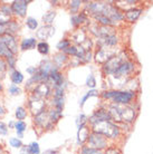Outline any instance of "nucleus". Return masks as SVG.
I'll list each match as a JSON object with an SVG mask.
<instances>
[{"label": "nucleus", "mask_w": 153, "mask_h": 154, "mask_svg": "<svg viewBox=\"0 0 153 154\" xmlns=\"http://www.w3.org/2000/svg\"><path fill=\"white\" fill-rule=\"evenodd\" d=\"M15 128H16V131H17L18 136H19V137H23V131L26 130V124H25V122H23V121H19V122H17V123L15 124Z\"/></svg>", "instance_id": "22"}, {"label": "nucleus", "mask_w": 153, "mask_h": 154, "mask_svg": "<svg viewBox=\"0 0 153 154\" xmlns=\"http://www.w3.org/2000/svg\"><path fill=\"white\" fill-rule=\"evenodd\" d=\"M8 60V65H9V67H14V66H15V58L14 57H11V58H8L7 59Z\"/></svg>", "instance_id": "43"}, {"label": "nucleus", "mask_w": 153, "mask_h": 154, "mask_svg": "<svg viewBox=\"0 0 153 154\" xmlns=\"http://www.w3.org/2000/svg\"><path fill=\"white\" fill-rule=\"evenodd\" d=\"M0 42H2L8 49L11 51V54L17 53V42L16 39L9 34H5V35L0 36Z\"/></svg>", "instance_id": "5"}, {"label": "nucleus", "mask_w": 153, "mask_h": 154, "mask_svg": "<svg viewBox=\"0 0 153 154\" xmlns=\"http://www.w3.org/2000/svg\"><path fill=\"white\" fill-rule=\"evenodd\" d=\"M11 81L14 84H20L23 81V75L18 70H14L11 74Z\"/></svg>", "instance_id": "19"}, {"label": "nucleus", "mask_w": 153, "mask_h": 154, "mask_svg": "<svg viewBox=\"0 0 153 154\" xmlns=\"http://www.w3.org/2000/svg\"><path fill=\"white\" fill-rule=\"evenodd\" d=\"M7 131H8V126L4 122H0V134L2 135H6L7 134Z\"/></svg>", "instance_id": "36"}, {"label": "nucleus", "mask_w": 153, "mask_h": 154, "mask_svg": "<svg viewBox=\"0 0 153 154\" xmlns=\"http://www.w3.org/2000/svg\"><path fill=\"white\" fill-rule=\"evenodd\" d=\"M124 62H123V58L121 56H113L106 62V64L104 66V69L106 73H115V70L117 69Z\"/></svg>", "instance_id": "4"}, {"label": "nucleus", "mask_w": 153, "mask_h": 154, "mask_svg": "<svg viewBox=\"0 0 153 154\" xmlns=\"http://www.w3.org/2000/svg\"><path fill=\"white\" fill-rule=\"evenodd\" d=\"M141 12H142L141 9H131V10H129V11H126V14H125V18H126L129 21L133 23V21H135V20L140 17Z\"/></svg>", "instance_id": "18"}, {"label": "nucleus", "mask_w": 153, "mask_h": 154, "mask_svg": "<svg viewBox=\"0 0 153 154\" xmlns=\"http://www.w3.org/2000/svg\"><path fill=\"white\" fill-rule=\"evenodd\" d=\"M55 17H56V12H55V11H49V12H47L46 15H44V17H42V20H44V23H50L54 20V18H55Z\"/></svg>", "instance_id": "25"}, {"label": "nucleus", "mask_w": 153, "mask_h": 154, "mask_svg": "<svg viewBox=\"0 0 153 154\" xmlns=\"http://www.w3.org/2000/svg\"><path fill=\"white\" fill-rule=\"evenodd\" d=\"M112 117L111 115H110V113L105 112L104 109H100L98 112H96L94 115L91 117V119H89V122L92 124H95L97 123V122H104V121H110Z\"/></svg>", "instance_id": "11"}, {"label": "nucleus", "mask_w": 153, "mask_h": 154, "mask_svg": "<svg viewBox=\"0 0 153 154\" xmlns=\"http://www.w3.org/2000/svg\"><path fill=\"white\" fill-rule=\"evenodd\" d=\"M37 49H38V51L40 54L47 55L48 51H49V46H48V44L46 42H42L37 45Z\"/></svg>", "instance_id": "23"}, {"label": "nucleus", "mask_w": 153, "mask_h": 154, "mask_svg": "<svg viewBox=\"0 0 153 154\" xmlns=\"http://www.w3.org/2000/svg\"><path fill=\"white\" fill-rule=\"evenodd\" d=\"M110 115L113 119H116L117 121H126L131 122L134 117V111L129 107H120L116 105H113L110 111Z\"/></svg>", "instance_id": "2"}, {"label": "nucleus", "mask_w": 153, "mask_h": 154, "mask_svg": "<svg viewBox=\"0 0 153 154\" xmlns=\"http://www.w3.org/2000/svg\"><path fill=\"white\" fill-rule=\"evenodd\" d=\"M134 68L133 64L131 62H124L123 64H121L117 69L115 70V76H122V75H125V74H129L131 70Z\"/></svg>", "instance_id": "12"}, {"label": "nucleus", "mask_w": 153, "mask_h": 154, "mask_svg": "<svg viewBox=\"0 0 153 154\" xmlns=\"http://www.w3.org/2000/svg\"><path fill=\"white\" fill-rule=\"evenodd\" d=\"M80 4H82V1H78V0H76V1H72V2H70V10H72V12H76L77 8L80 7Z\"/></svg>", "instance_id": "34"}, {"label": "nucleus", "mask_w": 153, "mask_h": 154, "mask_svg": "<svg viewBox=\"0 0 153 154\" xmlns=\"http://www.w3.org/2000/svg\"><path fill=\"white\" fill-rule=\"evenodd\" d=\"M93 128L96 133L107 136V137H116L119 135V127L114 124L110 123L108 121L97 122V123L93 124Z\"/></svg>", "instance_id": "1"}, {"label": "nucleus", "mask_w": 153, "mask_h": 154, "mask_svg": "<svg viewBox=\"0 0 153 154\" xmlns=\"http://www.w3.org/2000/svg\"><path fill=\"white\" fill-rule=\"evenodd\" d=\"M29 107L34 113H36V115L40 114L42 112H44V108H45V103L42 102L39 97L34 96L29 102Z\"/></svg>", "instance_id": "8"}, {"label": "nucleus", "mask_w": 153, "mask_h": 154, "mask_svg": "<svg viewBox=\"0 0 153 154\" xmlns=\"http://www.w3.org/2000/svg\"><path fill=\"white\" fill-rule=\"evenodd\" d=\"M49 77H50V79L55 83V85H56L57 87H61L64 79H63V76L58 73L56 68H53V69H52V72H50V74H49Z\"/></svg>", "instance_id": "14"}, {"label": "nucleus", "mask_w": 153, "mask_h": 154, "mask_svg": "<svg viewBox=\"0 0 153 154\" xmlns=\"http://www.w3.org/2000/svg\"><path fill=\"white\" fill-rule=\"evenodd\" d=\"M9 143H10V145H11L12 147H16V149L23 146V143H21V141H20L19 139H16V137H12V139H10Z\"/></svg>", "instance_id": "29"}, {"label": "nucleus", "mask_w": 153, "mask_h": 154, "mask_svg": "<svg viewBox=\"0 0 153 154\" xmlns=\"http://www.w3.org/2000/svg\"><path fill=\"white\" fill-rule=\"evenodd\" d=\"M82 154H102V151L93 147H85L82 151Z\"/></svg>", "instance_id": "27"}, {"label": "nucleus", "mask_w": 153, "mask_h": 154, "mask_svg": "<svg viewBox=\"0 0 153 154\" xmlns=\"http://www.w3.org/2000/svg\"><path fill=\"white\" fill-rule=\"evenodd\" d=\"M27 73H29L30 75H34V73H36V68H35V67H30V68H27Z\"/></svg>", "instance_id": "45"}, {"label": "nucleus", "mask_w": 153, "mask_h": 154, "mask_svg": "<svg viewBox=\"0 0 153 154\" xmlns=\"http://www.w3.org/2000/svg\"><path fill=\"white\" fill-rule=\"evenodd\" d=\"M113 54H114V51H112V53H107V50L105 48H102L100 51H97V54H96V60L97 62H105V60H108L110 58L113 57Z\"/></svg>", "instance_id": "15"}, {"label": "nucleus", "mask_w": 153, "mask_h": 154, "mask_svg": "<svg viewBox=\"0 0 153 154\" xmlns=\"http://www.w3.org/2000/svg\"><path fill=\"white\" fill-rule=\"evenodd\" d=\"M29 1H25V0H19V1H14L11 5V10L15 12L16 15L20 16V17H25L27 11V6H28Z\"/></svg>", "instance_id": "6"}, {"label": "nucleus", "mask_w": 153, "mask_h": 154, "mask_svg": "<svg viewBox=\"0 0 153 154\" xmlns=\"http://www.w3.org/2000/svg\"><path fill=\"white\" fill-rule=\"evenodd\" d=\"M9 93H10L11 95H17V94L20 93V89H19V87H17L15 84H11L10 87H9Z\"/></svg>", "instance_id": "33"}, {"label": "nucleus", "mask_w": 153, "mask_h": 154, "mask_svg": "<svg viewBox=\"0 0 153 154\" xmlns=\"http://www.w3.org/2000/svg\"><path fill=\"white\" fill-rule=\"evenodd\" d=\"M6 69H7V66H6V63L0 59V78H4L5 74H6Z\"/></svg>", "instance_id": "32"}, {"label": "nucleus", "mask_w": 153, "mask_h": 154, "mask_svg": "<svg viewBox=\"0 0 153 154\" xmlns=\"http://www.w3.org/2000/svg\"><path fill=\"white\" fill-rule=\"evenodd\" d=\"M0 11H1V12H4L5 15L8 16V17H9V16L11 15L12 10H11V7H8V6H4V7H2V8H1V9H0Z\"/></svg>", "instance_id": "35"}, {"label": "nucleus", "mask_w": 153, "mask_h": 154, "mask_svg": "<svg viewBox=\"0 0 153 154\" xmlns=\"http://www.w3.org/2000/svg\"><path fill=\"white\" fill-rule=\"evenodd\" d=\"M44 154H58V152L57 151H54V150H48V151H46Z\"/></svg>", "instance_id": "46"}, {"label": "nucleus", "mask_w": 153, "mask_h": 154, "mask_svg": "<svg viewBox=\"0 0 153 154\" xmlns=\"http://www.w3.org/2000/svg\"><path fill=\"white\" fill-rule=\"evenodd\" d=\"M27 116V112H26V109L23 107H18L17 109H16V117L18 119H23L25 117Z\"/></svg>", "instance_id": "26"}, {"label": "nucleus", "mask_w": 153, "mask_h": 154, "mask_svg": "<svg viewBox=\"0 0 153 154\" xmlns=\"http://www.w3.org/2000/svg\"><path fill=\"white\" fill-rule=\"evenodd\" d=\"M95 95H97V92H96L95 89H93V91H91V92H88L87 94L83 97V100H82V102H80V106H83V105H84V103L86 102L87 98H89L91 96H95Z\"/></svg>", "instance_id": "31"}, {"label": "nucleus", "mask_w": 153, "mask_h": 154, "mask_svg": "<svg viewBox=\"0 0 153 154\" xmlns=\"http://www.w3.org/2000/svg\"><path fill=\"white\" fill-rule=\"evenodd\" d=\"M88 130L86 128L85 125H82V126L78 127V133H77V137H78V143H84L86 140H88Z\"/></svg>", "instance_id": "16"}, {"label": "nucleus", "mask_w": 153, "mask_h": 154, "mask_svg": "<svg viewBox=\"0 0 153 154\" xmlns=\"http://www.w3.org/2000/svg\"><path fill=\"white\" fill-rule=\"evenodd\" d=\"M116 94H117V92L116 91H113V92H106L103 94L104 97H106V98H110V97H113L114 98L115 96H116Z\"/></svg>", "instance_id": "41"}, {"label": "nucleus", "mask_w": 153, "mask_h": 154, "mask_svg": "<svg viewBox=\"0 0 153 154\" xmlns=\"http://www.w3.org/2000/svg\"><path fill=\"white\" fill-rule=\"evenodd\" d=\"M88 143L91 144V146L93 149H103V147L106 146V137L102 134H98V133H92V134L88 136Z\"/></svg>", "instance_id": "3"}, {"label": "nucleus", "mask_w": 153, "mask_h": 154, "mask_svg": "<svg viewBox=\"0 0 153 154\" xmlns=\"http://www.w3.org/2000/svg\"><path fill=\"white\" fill-rule=\"evenodd\" d=\"M68 47H69V42L68 40H66V39L61 40V42H59L57 44V48L59 50H65V49H67Z\"/></svg>", "instance_id": "30"}, {"label": "nucleus", "mask_w": 153, "mask_h": 154, "mask_svg": "<svg viewBox=\"0 0 153 154\" xmlns=\"http://www.w3.org/2000/svg\"><path fill=\"white\" fill-rule=\"evenodd\" d=\"M133 96L134 94L132 92H117L113 100L117 104H127L129 102L132 100Z\"/></svg>", "instance_id": "9"}, {"label": "nucleus", "mask_w": 153, "mask_h": 154, "mask_svg": "<svg viewBox=\"0 0 153 154\" xmlns=\"http://www.w3.org/2000/svg\"><path fill=\"white\" fill-rule=\"evenodd\" d=\"M96 84V82H95V78H94V76L93 75H89L87 78V85L89 86V87H94Z\"/></svg>", "instance_id": "37"}, {"label": "nucleus", "mask_w": 153, "mask_h": 154, "mask_svg": "<svg viewBox=\"0 0 153 154\" xmlns=\"http://www.w3.org/2000/svg\"><path fill=\"white\" fill-rule=\"evenodd\" d=\"M9 23V17L5 15L4 12L0 11V23Z\"/></svg>", "instance_id": "40"}, {"label": "nucleus", "mask_w": 153, "mask_h": 154, "mask_svg": "<svg viewBox=\"0 0 153 154\" xmlns=\"http://www.w3.org/2000/svg\"><path fill=\"white\" fill-rule=\"evenodd\" d=\"M1 89H2V86H1V84H0V91H1Z\"/></svg>", "instance_id": "47"}, {"label": "nucleus", "mask_w": 153, "mask_h": 154, "mask_svg": "<svg viewBox=\"0 0 153 154\" xmlns=\"http://www.w3.org/2000/svg\"><path fill=\"white\" fill-rule=\"evenodd\" d=\"M19 26L14 21H9L6 23H0V36L5 35V34H9L11 35V32L18 30Z\"/></svg>", "instance_id": "10"}, {"label": "nucleus", "mask_w": 153, "mask_h": 154, "mask_svg": "<svg viewBox=\"0 0 153 154\" xmlns=\"http://www.w3.org/2000/svg\"><path fill=\"white\" fill-rule=\"evenodd\" d=\"M20 154H30V152H29V147L23 146V149H21V151H20Z\"/></svg>", "instance_id": "44"}, {"label": "nucleus", "mask_w": 153, "mask_h": 154, "mask_svg": "<svg viewBox=\"0 0 153 154\" xmlns=\"http://www.w3.org/2000/svg\"><path fill=\"white\" fill-rule=\"evenodd\" d=\"M27 27L29 28V29H31V30H35L36 28L38 27V23H37V20L35 19V18H33V17H29V18H27Z\"/></svg>", "instance_id": "24"}, {"label": "nucleus", "mask_w": 153, "mask_h": 154, "mask_svg": "<svg viewBox=\"0 0 153 154\" xmlns=\"http://www.w3.org/2000/svg\"><path fill=\"white\" fill-rule=\"evenodd\" d=\"M28 147H29V152H30V154H39V145H38V143L33 142Z\"/></svg>", "instance_id": "28"}, {"label": "nucleus", "mask_w": 153, "mask_h": 154, "mask_svg": "<svg viewBox=\"0 0 153 154\" xmlns=\"http://www.w3.org/2000/svg\"><path fill=\"white\" fill-rule=\"evenodd\" d=\"M103 42L107 46H115V45L117 44V38H116V36L112 34V35H108V36H106V37H104Z\"/></svg>", "instance_id": "20"}, {"label": "nucleus", "mask_w": 153, "mask_h": 154, "mask_svg": "<svg viewBox=\"0 0 153 154\" xmlns=\"http://www.w3.org/2000/svg\"><path fill=\"white\" fill-rule=\"evenodd\" d=\"M95 16L96 20H98V23H103V25H105V26H107V25H112V21L111 19L108 18V17H106L105 15H102V14H97V15H94Z\"/></svg>", "instance_id": "21"}, {"label": "nucleus", "mask_w": 153, "mask_h": 154, "mask_svg": "<svg viewBox=\"0 0 153 154\" xmlns=\"http://www.w3.org/2000/svg\"><path fill=\"white\" fill-rule=\"evenodd\" d=\"M54 32H55V28L53 26H50V25H46V26H42V27L39 28L38 30H37L36 36H37L38 39L45 40V39L50 38L54 35Z\"/></svg>", "instance_id": "7"}, {"label": "nucleus", "mask_w": 153, "mask_h": 154, "mask_svg": "<svg viewBox=\"0 0 153 154\" xmlns=\"http://www.w3.org/2000/svg\"><path fill=\"white\" fill-rule=\"evenodd\" d=\"M65 59H66V56H64V55H57L55 57V62L57 63V65H61V63L64 62Z\"/></svg>", "instance_id": "39"}, {"label": "nucleus", "mask_w": 153, "mask_h": 154, "mask_svg": "<svg viewBox=\"0 0 153 154\" xmlns=\"http://www.w3.org/2000/svg\"><path fill=\"white\" fill-rule=\"evenodd\" d=\"M34 93H35V96L42 98V97H45L49 94V87H48L47 84L42 83V84H39L38 86L35 88Z\"/></svg>", "instance_id": "13"}, {"label": "nucleus", "mask_w": 153, "mask_h": 154, "mask_svg": "<svg viewBox=\"0 0 153 154\" xmlns=\"http://www.w3.org/2000/svg\"><path fill=\"white\" fill-rule=\"evenodd\" d=\"M65 53H67V54H69V55H76V53H77V48L76 47H74V46H69L67 49H65L64 50Z\"/></svg>", "instance_id": "38"}, {"label": "nucleus", "mask_w": 153, "mask_h": 154, "mask_svg": "<svg viewBox=\"0 0 153 154\" xmlns=\"http://www.w3.org/2000/svg\"><path fill=\"white\" fill-rule=\"evenodd\" d=\"M36 44H37V40H36L35 38H26L21 42L20 47H21V49L23 50L34 49L35 47H36Z\"/></svg>", "instance_id": "17"}, {"label": "nucleus", "mask_w": 153, "mask_h": 154, "mask_svg": "<svg viewBox=\"0 0 153 154\" xmlns=\"http://www.w3.org/2000/svg\"><path fill=\"white\" fill-rule=\"evenodd\" d=\"M105 154H121V153H120V151L116 150V149H108V150L105 152Z\"/></svg>", "instance_id": "42"}]
</instances>
